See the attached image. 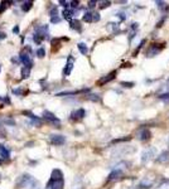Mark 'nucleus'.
<instances>
[{
	"instance_id": "f257e3e1",
	"label": "nucleus",
	"mask_w": 169,
	"mask_h": 189,
	"mask_svg": "<svg viewBox=\"0 0 169 189\" xmlns=\"http://www.w3.org/2000/svg\"><path fill=\"white\" fill-rule=\"evenodd\" d=\"M63 187H64L63 173L60 169H54L52 171V174H50L46 189H63Z\"/></svg>"
},
{
	"instance_id": "f03ea898",
	"label": "nucleus",
	"mask_w": 169,
	"mask_h": 189,
	"mask_svg": "<svg viewBox=\"0 0 169 189\" xmlns=\"http://www.w3.org/2000/svg\"><path fill=\"white\" fill-rule=\"evenodd\" d=\"M16 185L24 189H38V182L29 174H23L16 180Z\"/></svg>"
},
{
	"instance_id": "7ed1b4c3",
	"label": "nucleus",
	"mask_w": 169,
	"mask_h": 189,
	"mask_svg": "<svg viewBox=\"0 0 169 189\" xmlns=\"http://www.w3.org/2000/svg\"><path fill=\"white\" fill-rule=\"evenodd\" d=\"M49 36L48 33V25H39L34 30V36H33V40L37 44H40L44 39H47Z\"/></svg>"
},
{
	"instance_id": "20e7f679",
	"label": "nucleus",
	"mask_w": 169,
	"mask_h": 189,
	"mask_svg": "<svg viewBox=\"0 0 169 189\" xmlns=\"http://www.w3.org/2000/svg\"><path fill=\"white\" fill-rule=\"evenodd\" d=\"M153 156H155V149L154 148L145 149L144 151H143V154H141V161H143V164H147V163H149L151 159H153Z\"/></svg>"
},
{
	"instance_id": "39448f33",
	"label": "nucleus",
	"mask_w": 169,
	"mask_h": 189,
	"mask_svg": "<svg viewBox=\"0 0 169 189\" xmlns=\"http://www.w3.org/2000/svg\"><path fill=\"white\" fill-rule=\"evenodd\" d=\"M43 119L47 120V121L50 122V124H54L57 127L60 126V124H61L60 119H58L53 112H50V111H44V112H43Z\"/></svg>"
},
{
	"instance_id": "423d86ee",
	"label": "nucleus",
	"mask_w": 169,
	"mask_h": 189,
	"mask_svg": "<svg viewBox=\"0 0 169 189\" xmlns=\"http://www.w3.org/2000/svg\"><path fill=\"white\" fill-rule=\"evenodd\" d=\"M73 66H74V59L72 56H68V58H67V63L64 66V70H63V76L67 77V76H70L72 70H73Z\"/></svg>"
},
{
	"instance_id": "0eeeda50",
	"label": "nucleus",
	"mask_w": 169,
	"mask_h": 189,
	"mask_svg": "<svg viewBox=\"0 0 169 189\" xmlns=\"http://www.w3.org/2000/svg\"><path fill=\"white\" fill-rule=\"evenodd\" d=\"M49 141L53 145H63L66 143V137L63 135L52 134V135H49Z\"/></svg>"
},
{
	"instance_id": "6e6552de",
	"label": "nucleus",
	"mask_w": 169,
	"mask_h": 189,
	"mask_svg": "<svg viewBox=\"0 0 169 189\" xmlns=\"http://www.w3.org/2000/svg\"><path fill=\"white\" fill-rule=\"evenodd\" d=\"M19 59H20V62L24 64V67H28V68L33 67V61H32V58H30V56L28 53L22 52L20 56H19Z\"/></svg>"
},
{
	"instance_id": "1a4fd4ad",
	"label": "nucleus",
	"mask_w": 169,
	"mask_h": 189,
	"mask_svg": "<svg viewBox=\"0 0 169 189\" xmlns=\"http://www.w3.org/2000/svg\"><path fill=\"white\" fill-rule=\"evenodd\" d=\"M116 77V71H112V72H110L107 76H104L102 78H100L98 80V82H97V84L98 86H104L105 83H107V82H111L114 78Z\"/></svg>"
},
{
	"instance_id": "9d476101",
	"label": "nucleus",
	"mask_w": 169,
	"mask_h": 189,
	"mask_svg": "<svg viewBox=\"0 0 169 189\" xmlns=\"http://www.w3.org/2000/svg\"><path fill=\"white\" fill-rule=\"evenodd\" d=\"M151 136V132L148 130V129H141V130L138 131V139L140 141H148Z\"/></svg>"
},
{
	"instance_id": "9b49d317",
	"label": "nucleus",
	"mask_w": 169,
	"mask_h": 189,
	"mask_svg": "<svg viewBox=\"0 0 169 189\" xmlns=\"http://www.w3.org/2000/svg\"><path fill=\"white\" fill-rule=\"evenodd\" d=\"M162 49H163V47H157V44H151L149 47V49L147 50V57H149V58L155 57V56H158V53Z\"/></svg>"
},
{
	"instance_id": "f8f14e48",
	"label": "nucleus",
	"mask_w": 169,
	"mask_h": 189,
	"mask_svg": "<svg viewBox=\"0 0 169 189\" xmlns=\"http://www.w3.org/2000/svg\"><path fill=\"white\" fill-rule=\"evenodd\" d=\"M157 161L159 164H168L169 163V151H163L160 153L158 158H157Z\"/></svg>"
},
{
	"instance_id": "ddd939ff",
	"label": "nucleus",
	"mask_w": 169,
	"mask_h": 189,
	"mask_svg": "<svg viewBox=\"0 0 169 189\" xmlns=\"http://www.w3.org/2000/svg\"><path fill=\"white\" fill-rule=\"evenodd\" d=\"M0 158H2L3 160H8V159L10 158L9 149H8L5 145H3V144H0Z\"/></svg>"
},
{
	"instance_id": "4468645a",
	"label": "nucleus",
	"mask_w": 169,
	"mask_h": 189,
	"mask_svg": "<svg viewBox=\"0 0 169 189\" xmlns=\"http://www.w3.org/2000/svg\"><path fill=\"white\" fill-rule=\"evenodd\" d=\"M84 115H86V111L83 108H78L77 111H74V112L71 114V119H74V120H80V119H83Z\"/></svg>"
},
{
	"instance_id": "2eb2a0df",
	"label": "nucleus",
	"mask_w": 169,
	"mask_h": 189,
	"mask_svg": "<svg viewBox=\"0 0 169 189\" xmlns=\"http://www.w3.org/2000/svg\"><path fill=\"white\" fill-rule=\"evenodd\" d=\"M121 175H122V171L119 170V169H116V170H114L112 173L109 175V180H117V179L121 178Z\"/></svg>"
},
{
	"instance_id": "dca6fc26",
	"label": "nucleus",
	"mask_w": 169,
	"mask_h": 189,
	"mask_svg": "<svg viewBox=\"0 0 169 189\" xmlns=\"http://www.w3.org/2000/svg\"><path fill=\"white\" fill-rule=\"evenodd\" d=\"M73 14H74V12L72 10V9H64L63 12H62V15H63V18L66 19V20H72V16H73Z\"/></svg>"
},
{
	"instance_id": "f3484780",
	"label": "nucleus",
	"mask_w": 169,
	"mask_h": 189,
	"mask_svg": "<svg viewBox=\"0 0 169 189\" xmlns=\"http://www.w3.org/2000/svg\"><path fill=\"white\" fill-rule=\"evenodd\" d=\"M70 25H71V29H74V30H77V32H81V23L78 20H71L70 22Z\"/></svg>"
},
{
	"instance_id": "a211bd4d",
	"label": "nucleus",
	"mask_w": 169,
	"mask_h": 189,
	"mask_svg": "<svg viewBox=\"0 0 169 189\" xmlns=\"http://www.w3.org/2000/svg\"><path fill=\"white\" fill-rule=\"evenodd\" d=\"M83 20L87 23H92L94 22V12H86L83 14Z\"/></svg>"
},
{
	"instance_id": "6ab92c4d",
	"label": "nucleus",
	"mask_w": 169,
	"mask_h": 189,
	"mask_svg": "<svg viewBox=\"0 0 169 189\" xmlns=\"http://www.w3.org/2000/svg\"><path fill=\"white\" fill-rule=\"evenodd\" d=\"M77 48H78V50H80L82 54H87V53H88V47L84 44V43H78V44H77Z\"/></svg>"
},
{
	"instance_id": "aec40b11",
	"label": "nucleus",
	"mask_w": 169,
	"mask_h": 189,
	"mask_svg": "<svg viewBox=\"0 0 169 189\" xmlns=\"http://www.w3.org/2000/svg\"><path fill=\"white\" fill-rule=\"evenodd\" d=\"M107 29H109L110 32L115 33V32L119 30V24H117V23H109V24H107Z\"/></svg>"
},
{
	"instance_id": "412c9836",
	"label": "nucleus",
	"mask_w": 169,
	"mask_h": 189,
	"mask_svg": "<svg viewBox=\"0 0 169 189\" xmlns=\"http://www.w3.org/2000/svg\"><path fill=\"white\" fill-rule=\"evenodd\" d=\"M32 5H33V2H24L23 3V5H22V10L23 12H29L30 9H32Z\"/></svg>"
},
{
	"instance_id": "4be33fe9",
	"label": "nucleus",
	"mask_w": 169,
	"mask_h": 189,
	"mask_svg": "<svg viewBox=\"0 0 169 189\" xmlns=\"http://www.w3.org/2000/svg\"><path fill=\"white\" fill-rule=\"evenodd\" d=\"M151 184H153L151 182H148L147 179H144V180H143V182L139 184V188H140V189H149V188L151 187Z\"/></svg>"
},
{
	"instance_id": "5701e85b",
	"label": "nucleus",
	"mask_w": 169,
	"mask_h": 189,
	"mask_svg": "<svg viewBox=\"0 0 169 189\" xmlns=\"http://www.w3.org/2000/svg\"><path fill=\"white\" fill-rule=\"evenodd\" d=\"M30 70H32V68L23 67L22 68V78H28L29 74H30Z\"/></svg>"
},
{
	"instance_id": "b1692460",
	"label": "nucleus",
	"mask_w": 169,
	"mask_h": 189,
	"mask_svg": "<svg viewBox=\"0 0 169 189\" xmlns=\"http://www.w3.org/2000/svg\"><path fill=\"white\" fill-rule=\"evenodd\" d=\"M87 100H90V101H94V102H98V101H100V97H98V94H94V93H91V94H87Z\"/></svg>"
},
{
	"instance_id": "393cba45",
	"label": "nucleus",
	"mask_w": 169,
	"mask_h": 189,
	"mask_svg": "<svg viewBox=\"0 0 169 189\" xmlns=\"http://www.w3.org/2000/svg\"><path fill=\"white\" fill-rule=\"evenodd\" d=\"M37 56H38L39 58H43V57L46 56V50H44V48H38V49H37Z\"/></svg>"
},
{
	"instance_id": "a878e982",
	"label": "nucleus",
	"mask_w": 169,
	"mask_h": 189,
	"mask_svg": "<svg viewBox=\"0 0 169 189\" xmlns=\"http://www.w3.org/2000/svg\"><path fill=\"white\" fill-rule=\"evenodd\" d=\"M159 100H162V101H164V102H169V92L160 94V96H159Z\"/></svg>"
},
{
	"instance_id": "bb28decb",
	"label": "nucleus",
	"mask_w": 169,
	"mask_h": 189,
	"mask_svg": "<svg viewBox=\"0 0 169 189\" xmlns=\"http://www.w3.org/2000/svg\"><path fill=\"white\" fill-rule=\"evenodd\" d=\"M144 43H145V40H141V43H140V46H139V47H138L136 49H135V50H134V53H133V57H136V54H138V53L140 52V49L143 48V46H144Z\"/></svg>"
},
{
	"instance_id": "cd10ccee",
	"label": "nucleus",
	"mask_w": 169,
	"mask_h": 189,
	"mask_svg": "<svg viewBox=\"0 0 169 189\" xmlns=\"http://www.w3.org/2000/svg\"><path fill=\"white\" fill-rule=\"evenodd\" d=\"M6 4H10V3L9 2H2V3H0V14L6 9Z\"/></svg>"
},
{
	"instance_id": "c85d7f7f",
	"label": "nucleus",
	"mask_w": 169,
	"mask_h": 189,
	"mask_svg": "<svg viewBox=\"0 0 169 189\" xmlns=\"http://www.w3.org/2000/svg\"><path fill=\"white\" fill-rule=\"evenodd\" d=\"M157 189H169V182H164V183H162V184H160Z\"/></svg>"
},
{
	"instance_id": "c756f323",
	"label": "nucleus",
	"mask_w": 169,
	"mask_h": 189,
	"mask_svg": "<svg viewBox=\"0 0 169 189\" xmlns=\"http://www.w3.org/2000/svg\"><path fill=\"white\" fill-rule=\"evenodd\" d=\"M121 86H122V87L131 88V87H134V83L133 82H121Z\"/></svg>"
},
{
	"instance_id": "7c9ffc66",
	"label": "nucleus",
	"mask_w": 169,
	"mask_h": 189,
	"mask_svg": "<svg viewBox=\"0 0 169 189\" xmlns=\"http://www.w3.org/2000/svg\"><path fill=\"white\" fill-rule=\"evenodd\" d=\"M100 4H101V5H100L101 9H105V8H107V6L111 5V3H110V2H101Z\"/></svg>"
},
{
	"instance_id": "2f4dec72",
	"label": "nucleus",
	"mask_w": 169,
	"mask_h": 189,
	"mask_svg": "<svg viewBox=\"0 0 169 189\" xmlns=\"http://www.w3.org/2000/svg\"><path fill=\"white\" fill-rule=\"evenodd\" d=\"M60 18H58V15H53V16H50V22L52 23H54V24H57V23H60Z\"/></svg>"
},
{
	"instance_id": "473e14b6",
	"label": "nucleus",
	"mask_w": 169,
	"mask_h": 189,
	"mask_svg": "<svg viewBox=\"0 0 169 189\" xmlns=\"http://www.w3.org/2000/svg\"><path fill=\"white\" fill-rule=\"evenodd\" d=\"M155 4H157V6L159 8L160 10H163L164 9V5H165V2H155Z\"/></svg>"
},
{
	"instance_id": "72a5a7b5",
	"label": "nucleus",
	"mask_w": 169,
	"mask_h": 189,
	"mask_svg": "<svg viewBox=\"0 0 169 189\" xmlns=\"http://www.w3.org/2000/svg\"><path fill=\"white\" fill-rule=\"evenodd\" d=\"M13 93H14V94H18V96H20V94H22V90H20V88H13Z\"/></svg>"
},
{
	"instance_id": "f704fd0d",
	"label": "nucleus",
	"mask_w": 169,
	"mask_h": 189,
	"mask_svg": "<svg viewBox=\"0 0 169 189\" xmlns=\"http://www.w3.org/2000/svg\"><path fill=\"white\" fill-rule=\"evenodd\" d=\"M100 20V14L98 13H94V22H98Z\"/></svg>"
},
{
	"instance_id": "c9c22d12",
	"label": "nucleus",
	"mask_w": 169,
	"mask_h": 189,
	"mask_svg": "<svg viewBox=\"0 0 169 189\" xmlns=\"http://www.w3.org/2000/svg\"><path fill=\"white\" fill-rule=\"evenodd\" d=\"M116 16H119L120 20H125V19H126V16H125V14H124V13H119Z\"/></svg>"
},
{
	"instance_id": "e433bc0d",
	"label": "nucleus",
	"mask_w": 169,
	"mask_h": 189,
	"mask_svg": "<svg viewBox=\"0 0 169 189\" xmlns=\"http://www.w3.org/2000/svg\"><path fill=\"white\" fill-rule=\"evenodd\" d=\"M78 2H71V8H77L78 6Z\"/></svg>"
},
{
	"instance_id": "4c0bfd02",
	"label": "nucleus",
	"mask_w": 169,
	"mask_h": 189,
	"mask_svg": "<svg viewBox=\"0 0 169 189\" xmlns=\"http://www.w3.org/2000/svg\"><path fill=\"white\" fill-rule=\"evenodd\" d=\"M6 38V34L4 33V32H0V40H3V39H5Z\"/></svg>"
},
{
	"instance_id": "58836bf2",
	"label": "nucleus",
	"mask_w": 169,
	"mask_h": 189,
	"mask_svg": "<svg viewBox=\"0 0 169 189\" xmlns=\"http://www.w3.org/2000/svg\"><path fill=\"white\" fill-rule=\"evenodd\" d=\"M96 4H97L96 2H88V8H95Z\"/></svg>"
},
{
	"instance_id": "ea45409f",
	"label": "nucleus",
	"mask_w": 169,
	"mask_h": 189,
	"mask_svg": "<svg viewBox=\"0 0 169 189\" xmlns=\"http://www.w3.org/2000/svg\"><path fill=\"white\" fill-rule=\"evenodd\" d=\"M13 33H19V28L18 27H14L13 28Z\"/></svg>"
},
{
	"instance_id": "a19ab883",
	"label": "nucleus",
	"mask_w": 169,
	"mask_h": 189,
	"mask_svg": "<svg viewBox=\"0 0 169 189\" xmlns=\"http://www.w3.org/2000/svg\"><path fill=\"white\" fill-rule=\"evenodd\" d=\"M167 88H169V78H168V81H167Z\"/></svg>"
},
{
	"instance_id": "79ce46f5",
	"label": "nucleus",
	"mask_w": 169,
	"mask_h": 189,
	"mask_svg": "<svg viewBox=\"0 0 169 189\" xmlns=\"http://www.w3.org/2000/svg\"><path fill=\"white\" fill-rule=\"evenodd\" d=\"M0 101H4V98H3V97H0Z\"/></svg>"
}]
</instances>
